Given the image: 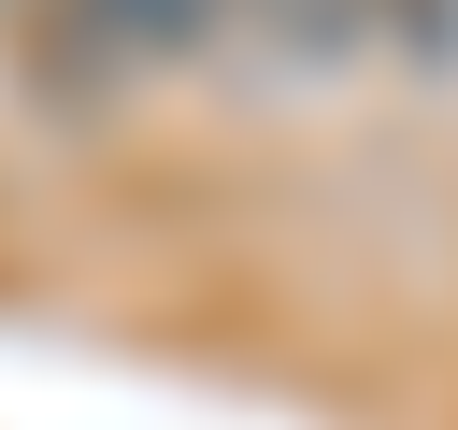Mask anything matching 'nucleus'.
Returning a JSON list of instances; mask_svg holds the SVG:
<instances>
[{
    "instance_id": "nucleus-1",
    "label": "nucleus",
    "mask_w": 458,
    "mask_h": 430,
    "mask_svg": "<svg viewBox=\"0 0 458 430\" xmlns=\"http://www.w3.org/2000/svg\"><path fill=\"white\" fill-rule=\"evenodd\" d=\"M229 43V0H14V86L43 115H114L143 72Z\"/></svg>"
},
{
    "instance_id": "nucleus-2",
    "label": "nucleus",
    "mask_w": 458,
    "mask_h": 430,
    "mask_svg": "<svg viewBox=\"0 0 458 430\" xmlns=\"http://www.w3.org/2000/svg\"><path fill=\"white\" fill-rule=\"evenodd\" d=\"M358 29H372V0H229V43H258L272 72H329V57H358Z\"/></svg>"
},
{
    "instance_id": "nucleus-3",
    "label": "nucleus",
    "mask_w": 458,
    "mask_h": 430,
    "mask_svg": "<svg viewBox=\"0 0 458 430\" xmlns=\"http://www.w3.org/2000/svg\"><path fill=\"white\" fill-rule=\"evenodd\" d=\"M372 29L415 43V57H444V43H458V0H372Z\"/></svg>"
}]
</instances>
